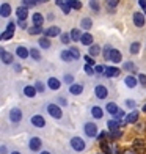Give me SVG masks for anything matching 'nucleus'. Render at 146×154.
Returning <instances> with one entry per match:
<instances>
[{
	"label": "nucleus",
	"mask_w": 146,
	"mask_h": 154,
	"mask_svg": "<svg viewBox=\"0 0 146 154\" xmlns=\"http://www.w3.org/2000/svg\"><path fill=\"white\" fill-rule=\"evenodd\" d=\"M71 148L75 151H83L85 149V142L80 137H74V138H71Z\"/></svg>",
	"instance_id": "1"
},
{
	"label": "nucleus",
	"mask_w": 146,
	"mask_h": 154,
	"mask_svg": "<svg viewBox=\"0 0 146 154\" xmlns=\"http://www.w3.org/2000/svg\"><path fill=\"white\" fill-rule=\"evenodd\" d=\"M85 134L88 137H97L99 135V131H97V126L94 123H87L85 124Z\"/></svg>",
	"instance_id": "2"
},
{
	"label": "nucleus",
	"mask_w": 146,
	"mask_h": 154,
	"mask_svg": "<svg viewBox=\"0 0 146 154\" xmlns=\"http://www.w3.org/2000/svg\"><path fill=\"white\" fill-rule=\"evenodd\" d=\"M47 112L50 113V116L57 118V120L61 118V115H63V113H61V109L57 106V104H49V106H47Z\"/></svg>",
	"instance_id": "3"
},
{
	"label": "nucleus",
	"mask_w": 146,
	"mask_h": 154,
	"mask_svg": "<svg viewBox=\"0 0 146 154\" xmlns=\"http://www.w3.org/2000/svg\"><path fill=\"white\" fill-rule=\"evenodd\" d=\"M10 120L13 123H19L20 120H22V112H20V109L14 107V109L10 110Z\"/></svg>",
	"instance_id": "4"
},
{
	"label": "nucleus",
	"mask_w": 146,
	"mask_h": 154,
	"mask_svg": "<svg viewBox=\"0 0 146 154\" xmlns=\"http://www.w3.org/2000/svg\"><path fill=\"white\" fill-rule=\"evenodd\" d=\"M61 36V30H60V27H49V29L44 30V36L46 38H52V36Z\"/></svg>",
	"instance_id": "5"
},
{
	"label": "nucleus",
	"mask_w": 146,
	"mask_h": 154,
	"mask_svg": "<svg viewBox=\"0 0 146 154\" xmlns=\"http://www.w3.org/2000/svg\"><path fill=\"white\" fill-rule=\"evenodd\" d=\"M13 35H14V22H10L6 30L2 33V39H11Z\"/></svg>",
	"instance_id": "6"
},
{
	"label": "nucleus",
	"mask_w": 146,
	"mask_h": 154,
	"mask_svg": "<svg viewBox=\"0 0 146 154\" xmlns=\"http://www.w3.org/2000/svg\"><path fill=\"white\" fill-rule=\"evenodd\" d=\"M132 19H134V24L137 27H143L146 19H144V14H141V13H134V16H132Z\"/></svg>",
	"instance_id": "7"
},
{
	"label": "nucleus",
	"mask_w": 146,
	"mask_h": 154,
	"mask_svg": "<svg viewBox=\"0 0 146 154\" xmlns=\"http://www.w3.org/2000/svg\"><path fill=\"white\" fill-rule=\"evenodd\" d=\"M32 124L36 126V128H44V126H46V120L41 115H33L32 116Z\"/></svg>",
	"instance_id": "8"
},
{
	"label": "nucleus",
	"mask_w": 146,
	"mask_h": 154,
	"mask_svg": "<svg viewBox=\"0 0 146 154\" xmlns=\"http://www.w3.org/2000/svg\"><path fill=\"white\" fill-rule=\"evenodd\" d=\"M94 94L99 97V99H105V96H107V88L104 87V85H97L94 88Z\"/></svg>",
	"instance_id": "9"
},
{
	"label": "nucleus",
	"mask_w": 146,
	"mask_h": 154,
	"mask_svg": "<svg viewBox=\"0 0 146 154\" xmlns=\"http://www.w3.org/2000/svg\"><path fill=\"white\" fill-rule=\"evenodd\" d=\"M121 74V69H118L116 66H108L107 69H105V77H116V75H120Z\"/></svg>",
	"instance_id": "10"
},
{
	"label": "nucleus",
	"mask_w": 146,
	"mask_h": 154,
	"mask_svg": "<svg viewBox=\"0 0 146 154\" xmlns=\"http://www.w3.org/2000/svg\"><path fill=\"white\" fill-rule=\"evenodd\" d=\"M41 140L38 138V137H33L32 140H30V143H29V148L32 149V151H38L39 148H41Z\"/></svg>",
	"instance_id": "11"
},
{
	"label": "nucleus",
	"mask_w": 146,
	"mask_h": 154,
	"mask_svg": "<svg viewBox=\"0 0 146 154\" xmlns=\"http://www.w3.org/2000/svg\"><path fill=\"white\" fill-rule=\"evenodd\" d=\"M32 20H33V25L35 27H41V25H43V22H44V16L41 14V13H35Z\"/></svg>",
	"instance_id": "12"
},
{
	"label": "nucleus",
	"mask_w": 146,
	"mask_h": 154,
	"mask_svg": "<svg viewBox=\"0 0 146 154\" xmlns=\"http://www.w3.org/2000/svg\"><path fill=\"white\" fill-rule=\"evenodd\" d=\"M132 145H134V146H132V149H135V151H140V152H143L144 149H146V146H144V142H143V140H134V142H132Z\"/></svg>",
	"instance_id": "13"
},
{
	"label": "nucleus",
	"mask_w": 146,
	"mask_h": 154,
	"mask_svg": "<svg viewBox=\"0 0 146 154\" xmlns=\"http://www.w3.org/2000/svg\"><path fill=\"white\" fill-rule=\"evenodd\" d=\"M47 85H49V88H50V90H60L61 82L58 79H55V77H50V79L47 80Z\"/></svg>",
	"instance_id": "14"
},
{
	"label": "nucleus",
	"mask_w": 146,
	"mask_h": 154,
	"mask_svg": "<svg viewBox=\"0 0 146 154\" xmlns=\"http://www.w3.org/2000/svg\"><path fill=\"white\" fill-rule=\"evenodd\" d=\"M10 14H11L10 3H2V6H0V16H2V17H8Z\"/></svg>",
	"instance_id": "15"
},
{
	"label": "nucleus",
	"mask_w": 146,
	"mask_h": 154,
	"mask_svg": "<svg viewBox=\"0 0 146 154\" xmlns=\"http://www.w3.org/2000/svg\"><path fill=\"white\" fill-rule=\"evenodd\" d=\"M16 55H17V57L19 58H29V55H30V52L29 51H27V49L24 47V46H19L17 49H16Z\"/></svg>",
	"instance_id": "16"
},
{
	"label": "nucleus",
	"mask_w": 146,
	"mask_h": 154,
	"mask_svg": "<svg viewBox=\"0 0 146 154\" xmlns=\"http://www.w3.org/2000/svg\"><path fill=\"white\" fill-rule=\"evenodd\" d=\"M80 43H82L83 46L91 47V46H93V36H91L90 33H83V36H82V39H80Z\"/></svg>",
	"instance_id": "17"
},
{
	"label": "nucleus",
	"mask_w": 146,
	"mask_h": 154,
	"mask_svg": "<svg viewBox=\"0 0 146 154\" xmlns=\"http://www.w3.org/2000/svg\"><path fill=\"white\" fill-rule=\"evenodd\" d=\"M16 14H17V19L19 20H25L27 16H29V11H27L25 6H19L17 11H16Z\"/></svg>",
	"instance_id": "18"
},
{
	"label": "nucleus",
	"mask_w": 146,
	"mask_h": 154,
	"mask_svg": "<svg viewBox=\"0 0 146 154\" xmlns=\"http://www.w3.org/2000/svg\"><path fill=\"white\" fill-rule=\"evenodd\" d=\"M69 93H71V94H82V93H83V85L72 83V85L69 87Z\"/></svg>",
	"instance_id": "19"
},
{
	"label": "nucleus",
	"mask_w": 146,
	"mask_h": 154,
	"mask_svg": "<svg viewBox=\"0 0 146 154\" xmlns=\"http://www.w3.org/2000/svg\"><path fill=\"white\" fill-rule=\"evenodd\" d=\"M107 128H108L110 131H112V132H113V131H120V128H121V123L113 118V120H108V123H107Z\"/></svg>",
	"instance_id": "20"
},
{
	"label": "nucleus",
	"mask_w": 146,
	"mask_h": 154,
	"mask_svg": "<svg viewBox=\"0 0 146 154\" xmlns=\"http://www.w3.org/2000/svg\"><path fill=\"white\" fill-rule=\"evenodd\" d=\"M0 54H2V61L5 63V65H11V63H13V55L10 52H6L5 49H2V52H0Z\"/></svg>",
	"instance_id": "21"
},
{
	"label": "nucleus",
	"mask_w": 146,
	"mask_h": 154,
	"mask_svg": "<svg viewBox=\"0 0 146 154\" xmlns=\"http://www.w3.org/2000/svg\"><path fill=\"white\" fill-rule=\"evenodd\" d=\"M24 94H25L27 97H35V96H36V88L32 87V85H27V87L24 88Z\"/></svg>",
	"instance_id": "22"
},
{
	"label": "nucleus",
	"mask_w": 146,
	"mask_h": 154,
	"mask_svg": "<svg viewBox=\"0 0 146 154\" xmlns=\"http://www.w3.org/2000/svg\"><path fill=\"white\" fill-rule=\"evenodd\" d=\"M138 121V112L137 110H134L132 113H129L127 116H126V123H129V124H134V123H137Z\"/></svg>",
	"instance_id": "23"
},
{
	"label": "nucleus",
	"mask_w": 146,
	"mask_h": 154,
	"mask_svg": "<svg viewBox=\"0 0 146 154\" xmlns=\"http://www.w3.org/2000/svg\"><path fill=\"white\" fill-rule=\"evenodd\" d=\"M69 35H71V39H72V41H80L82 36H83V33H82L79 29H72Z\"/></svg>",
	"instance_id": "24"
},
{
	"label": "nucleus",
	"mask_w": 146,
	"mask_h": 154,
	"mask_svg": "<svg viewBox=\"0 0 146 154\" xmlns=\"http://www.w3.org/2000/svg\"><path fill=\"white\" fill-rule=\"evenodd\" d=\"M57 3L58 6H61V11L65 13V14H69V11H71V6L68 5V2H63V0H57Z\"/></svg>",
	"instance_id": "25"
},
{
	"label": "nucleus",
	"mask_w": 146,
	"mask_h": 154,
	"mask_svg": "<svg viewBox=\"0 0 146 154\" xmlns=\"http://www.w3.org/2000/svg\"><path fill=\"white\" fill-rule=\"evenodd\" d=\"M80 25H82L83 30H90V29H91V25H93V20L90 19V17H83L80 20Z\"/></svg>",
	"instance_id": "26"
},
{
	"label": "nucleus",
	"mask_w": 146,
	"mask_h": 154,
	"mask_svg": "<svg viewBox=\"0 0 146 154\" xmlns=\"http://www.w3.org/2000/svg\"><path fill=\"white\" fill-rule=\"evenodd\" d=\"M124 82H126V85H127L129 88H134V87H137V83H138V80L135 79L134 75H127L126 79H124Z\"/></svg>",
	"instance_id": "27"
},
{
	"label": "nucleus",
	"mask_w": 146,
	"mask_h": 154,
	"mask_svg": "<svg viewBox=\"0 0 146 154\" xmlns=\"http://www.w3.org/2000/svg\"><path fill=\"white\" fill-rule=\"evenodd\" d=\"M112 51H113L112 46H110V44H105V46H104V49H102V57L105 58V60H110V55H112Z\"/></svg>",
	"instance_id": "28"
},
{
	"label": "nucleus",
	"mask_w": 146,
	"mask_h": 154,
	"mask_svg": "<svg viewBox=\"0 0 146 154\" xmlns=\"http://www.w3.org/2000/svg\"><path fill=\"white\" fill-rule=\"evenodd\" d=\"M121 57H123L121 52L116 51V49H113V51H112V55H110V60H112L113 63H120V61H121Z\"/></svg>",
	"instance_id": "29"
},
{
	"label": "nucleus",
	"mask_w": 146,
	"mask_h": 154,
	"mask_svg": "<svg viewBox=\"0 0 146 154\" xmlns=\"http://www.w3.org/2000/svg\"><path fill=\"white\" fill-rule=\"evenodd\" d=\"M105 109H107L108 113H112V115H116L118 112H120V109H118V106H116L115 102H108L107 106H105Z\"/></svg>",
	"instance_id": "30"
},
{
	"label": "nucleus",
	"mask_w": 146,
	"mask_h": 154,
	"mask_svg": "<svg viewBox=\"0 0 146 154\" xmlns=\"http://www.w3.org/2000/svg\"><path fill=\"white\" fill-rule=\"evenodd\" d=\"M41 47H43V49H49V47H50V39H49V38H46V36H43V38H39V43H38Z\"/></svg>",
	"instance_id": "31"
},
{
	"label": "nucleus",
	"mask_w": 146,
	"mask_h": 154,
	"mask_svg": "<svg viewBox=\"0 0 146 154\" xmlns=\"http://www.w3.org/2000/svg\"><path fill=\"white\" fill-rule=\"evenodd\" d=\"M99 54H101V47L97 44H93L91 47H90V55H91V57H97Z\"/></svg>",
	"instance_id": "32"
},
{
	"label": "nucleus",
	"mask_w": 146,
	"mask_h": 154,
	"mask_svg": "<svg viewBox=\"0 0 146 154\" xmlns=\"http://www.w3.org/2000/svg\"><path fill=\"white\" fill-rule=\"evenodd\" d=\"M101 149H102L104 154H112V145L104 142V143H101Z\"/></svg>",
	"instance_id": "33"
},
{
	"label": "nucleus",
	"mask_w": 146,
	"mask_h": 154,
	"mask_svg": "<svg viewBox=\"0 0 146 154\" xmlns=\"http://www.w3.org/2000/svg\"><path fill=\"white\" fill-rule=\"evenodd\" d=\"M123 69H124V71H130V72L134 71V72H135V71H137V66H135V65H134V63H132V61H127V63H124Z\"/></svg>",
	"instance_id": "34"
},
{
	"label": "nucleus",
	"mask_w": 146,
	"mask_h": 154,
	"mask_svg": "<svg viewBox=\"0 0 146 154\" xmlns=\"http://www.w3.org/2000/svg\"><path fill=\"white\" fill-rule=\"evenodd\" d=\"M91 115L94 116V118H97V120H99V118H102V110H101V107H93L91 109Z\"/></svg>",
	"instance_id": "35"
},
{
	"label": "nucleus",
	"mask_w": 146,
	"mask_h": 154,
	"mask_svg": "<svg viewBox=\"0 0 146 154\" xmlns=\"http://www.w3.org/2000/svg\"><path fill=\"white\" fill-rule=\"evenodd\" d=\"M68 51L71 52L72 60H79V58H80V52H79V49H77V47H71V49H68Z\"/></svg>",
	"instance_id": "36"
},
{
	"label": "nucleus",
	"mask_w": 146,
	"mask_h": 154,
	"mask_svg": "<svg viewBox=\"0 0 146 154\" xmlns=\"http://www.w3.org/2000/svg\"><path fill=\"white\" fill-rule=\"evenodd\" d=\"M129 51H130V54H132V55L138 54V51H140V43H137V41H135V43H132V44H130V49H129Z\"/></svg>",
	"instance_id": "37"
},
{
	"label": "nucleus",
	"mask_w": 146,
	"mask_h": 154,
	"mask_svg": "<svg viewBox=\"0 0 146 154\" xmlns=\"http://www.w3.org/2000/svg\"><path fill=\"white\" fill-rule=\"evenodd\" d=\"M29 33H30V35H39V33H44V30L41 29V27H35V25H32L30 29H29Z\"/></svg>",
	"instance_id": "38"
},
{
	"label": "nucleus",
	"mask_w": 146,
	"mask_h": 154,
	"mask_svg": "<svg viewBox=\"0 0 146 154\" xmlns=\"http://www.w3.org/2000/svg\"><path fill=\"white\" fill-rule=\"evenodd\" d=\"M61 60H63V61H71L72 60L71 52H69V51H63V52H61Z\"/></svg>",
	"instance_id": "39"
},
{
	"label": "nucleus",
	"mask_w": 146,
	"mask_h": 154,
	"mask_svg": "<svg viewBox=\"0 0 146 154\" xmlns=\"http://www.w3.org/2000/svg\"><path fill=\"white\" fill-rule=\"evenodd\" d=\"M30 55H32V58H33V60H36V61L41 60V54H39L38 49H32V51H30Z\"/></svg>",
	"instance_id": "40"
},
{
	"label": "nucleus",
	"mask_w": 146,
	"mask_h": 154,
	"mask_svg": "<svg viewBox=\"0 0 146 154\" xmlns=\"http://www.w3.org/2000/svg\"><path fill=\"white\" fill-rule=\"evenodd\" d=\"M68 5L71 6V8H74V10H80L82 8V3L80 2H75V0H69Z\"/></svg>",
	"instance_id": "41"
},
{
	"label": "nucleus",
	"mask_w": 146,
	"mask_h": 154,
	"mask_svg": "<svg viewBox=\"0 0 146 154\" xmlns=\"http://www.w3.org/2000/svg\"><path fill=\"white\" fill-rule=\"evenodd\" d=\"M105 69H107L105 66H102V65H96V66H94V72H96V74H105Z\"/></svg>",
	"instance_id": "42"
},
{
	"label": "nucleus",
	"mask_w": 146,
	"mask_h": 154,
	"mask_svg": "<svg viewBox=\"0 0 146 154\" xmlns=\"http://www.w3.org/2000/svg\"><path fill=\"white\" fill-rule=\"evenodd\" d=\"M38 2H35V0H24L22 2V6H25V8H32V6H35Z\"/></svg>",
	"instance_id": "43"
},
{
	"label": "nucleus",
	"mask_w": 146,
	"mask_h": 154,
	"mask_svg": "<svg viewBox=\"0 0 146 154\" xmlns=\"http://www.w3.org/2000/svg\"><path fill=\"white\" fill-rule=\"evenodd\" d=\"M85 61H87V65H90V66H96V61H94V58L90 54L85 55Z\"/></svg>",
	"instance_id": "44"
},
{
	"label": "nucleus",
	"mask_w": 146,
	"mask_h": 154,
	"mask_svg": "<svg viewBox=\"0 0 146 154\" xmlns=\"http://www.w3.org/2000/svg\"><path fill=\"white\" fill-rule=\"evenodd\" d=\"M69 41H71V35H69V33H63V35H61V43H63V44H69Z\"/></svg>",
	"instance_id": "45"
},
{
	"label": "nucleus",
	"mask_w": 146,
	"mask_h": 154,
	"mask_svg": "<svg viewBox=\"0 0 146 154\" xmlns=\"http://www.w3.org/2000/svg\"><path fill=\"white\" fill-rule=\"evenodd\" d=\"M107 137H110V134H108V132H101V134L97 135V140H99L101 143H104V140H105Z\"/></svg>",
	"instance_id": "46"
},
{
	"label": "nucleus",
	"mask_w": 146,
	"mask_h": 154,
	"mask_svg": "<svg viewBox=\"0 0 146 154\" xmlns=\"http://www.w3.org/2000/svg\"><path fill=\"white\" fill-rule=\"evenodd\" d=\"M83 69H85V72H87L88 75H93V74H94V66H90V65H85V68H83Z\"/></svg>",
	"instance_id": "47"
},
{
	"label": "nucleus",
	"mask_w": 146,
	"mask_h": 154,
	"mask_svg": "<svg viewBox=\"0 0 146 154\" xmlns=\"http://www.w3.org/2000/svg\"><path fill=\"white\" fill-rule=\"evenodd\" d=\"M35 88H36V91L43 93L44 91V83L43 82H36V83H35Z\"/></svg>",
	"instance_id": "48"
},
{
	"label": "nucleus",
	"mask_w": 146,
	"mask_h": 154,
	"mask_svg": "<svg viewBox=\"0 0 146 154\" xmlns=\"http://www.w3.org/2000/svg\"><path fill=\"white\" fill-rule=\"evenodd\" d=\"M112 154H121V151H120L116 143H112Z\"/></svg>",
	"instance_id": "49"
},
{
	"label": "nucleus",
	"mask_w": 146,
	"mask_h": 154,
	"mask_svg": "<svg viewBox=\"0 0 146 154\" xmlns=\"http://www.w3.org/2000/svg\"><path fill=\"white\" fill-rule=\"evenodd\" d=\"M138 82H140L143 87H146V75L144 74H140V75H138Z\"/></svg>",
	"instance_id": "50"
},
{
	"label": "nucleus",
	"mask_w": 146,
	"mask_h": 154,
	"mask_svg": "<svg viewBox=\"0 0 146 154\" xmlns=\"http://www.w3.org/2000/svg\"><path fill=\"white\" fill-rule=\"evenodd\" d=\"M108 134H110V137H112V138H120L121 137V132L120 131H113V132H108Z\"/></svg>",
	"instance_id": "51"
},
{
	"label": "nucleus",
	"mask_w": 146,
	"mask_h": 154,
	"mask_svg": "<svg viewBox=\"0 0 146 154\" xmlns=\"http://www.w3.org/2000/svg\"><path fill=\"white\" fill-rule=\"evenodd\" d=\"M123 118H124V112H123V110H120V112H118V113L115 115V120H118V121H121Z\"/></svg>",
	"instance_id": "52"
},
{
	"label": "nucleus",
	"mask_w": 146,
	"mask_h": 154,
	"mask_svg": "<svg viewBox=\"0 0 146 154\" xmlns=\"http://www.w3.org/2000/svg\"><path fill=\"white\" fill-rule=\"evenodd\" d=\"M116 5H118V2H116V0H110V2H107V8L110 6V10H113Z\"/></svg>",
	"instance_id": "53"
},
{
	"label": "nucleus",
	"mask_w": 146,
	"mask_h": 154,
	"mask_svg": "<svg viewBox=\"0 0 146 154\" xmlns=\"http://www.w3.org/2000/svg\"><path fill=\"white\" fill-rule=\"evenodd\" d=\"M90 6H91V10L99 11V3H97V2H90Z\"/></svg>",
	"instance_id": "54"
},
{
	"label": "nucleus",
	"mask_w": 146,
	"mask_h": 154,
	"mask_svg": "<svg viewBox=\"0 0 146 154\" xmlns=\"http://www.w3.org/2000/svg\"><path fill=\"white\" fill-rule=\"evenodd\" d=\"M126 106H127V107H130V109H134V107L137 106V104H135V101H132V99H127V101H126Z\"/></svg>",
	"instance_id": "55"
},
{
	"label": "nucleus",
	"mask_w": 146,
	"mask_h": 154,
	"mask_svg": "<svg viewBox=\"0 0 146 154\" xmlns=\"http://www.w3.org/2000/svg\"><path fill=\"white\" fill-rule=\"evenodd\" d=\"M65 80H66L68 83H71V82H74V77L69 75V74H66V75H65ZM71 85H72V83H71Z\"/></svg>",
	"instance_id": "56"
},
{
	"label": "nucleus",
	"mask_w": 146,
	"mask_h": 154,
	"mask_svg": "<svg viewBox=\"0 0 146 154\" xmlns=\"http://www.w3.org/2000/svg\"><path fill=\"white\" fill-rule=\"evenodd\" d=\"M138 5H140V6H141V10L146 13V2H144V0H138Z\"/></svg>",
	"instance_id": "57"
},
{
	"label": "nucleus",
	"mask_w": 146,
	"mask_h": 154,
	"mask_svg": "<svg viewBox=\"0 0 146 154\" xmlns=\"http://www.w3.org/2000/svg\"><path fill=\"white\" fill-rule=\"evenodd\" d=\"M121 154H137V151L135 149H124Z\"/></svg>",
	"instance_id": "58"
},
{
	"label": "nucleus",
	"mask_w": 146,
	"mask_h": 154,
	"mask_svg": "<svg viewBox=\"0 0 146 154\" xmlns=\"http://www.w3.org/2000/svg\"><path fill=\"white\" fill-rule=\"evenodd\" d=\"M17 25L20 27V29H25L27 24H25V20H17Z\"/></svg>",
	"instance_id": "59"
},
{
	"label": "nucleus",
	"mask_w": 146,
	"mask_h": 154,
	"mask_svg": "<svg viewBox=\"0 0 146 154\" xmlns=\"http://www.w3.org/2000/svg\"><path fill=\"white\" fill-rule=\"evenodd\" d=\"M14 71H16V72H20V71H22V68H20V65H14Z\"/></svg>",
	"instance_id": "60"
},
{
	"label": "nucleus",
	"mask_w": 146,
	"mask_h": 154,
	"mask_svg": "<svg viewBox=\"0 0 146 154\" xmlns=\"http://www.w3.org/2000/svg\"><path fill=\"white\" fill-rule=\"evenodd\" d=\"M58 102L61 104V106H66V99H65V97H60V99H58Z\"/></svg>",
	"instance_id": "61"
},
{
	"label": "nucleus",
	"mask_w": 146,
	"mask_h": 154,
	"mask_svg": "<svg viewBox=\"0 0 146 154\" xmlns=\"http://www.w3.org/2000/svg\"><path fill=\"white\" fill-rule=\"evenodd\" d=\"M141 110H143V112H144V113H146V104H144V106L141 107Z\"/></svg>",
	"instance_id": "62"
},
{
	"label": "nucleus",
	"mask_w": 146,
	"mask_h": 154,
	"mask_svg": "<svg viewBox=\"0 0 146 154\" xmlns=\"http://www.w3.org/2000/svg\"><path fill=\"white\" fill-rule=\"evenodd\" d=\"M41 154H50V152H49V151H43V152H41Z\"/></svg>",
	"instance_id": "63"
},
{
	"label": "nucleus",
	"mask_w": 146,
	"mask_h": 154,
	"mask_svg": "<svg viewBox=\"0 0 146 154\" xmlns=\"http://www.w3.org/2000/svg\"><path fill=\"white\" fill-rule=\"evenodd\" d=\"M11 154H20V152H17V151H13Z\"/></svg>",
	"instance_id": "64"
}]
</instances>
